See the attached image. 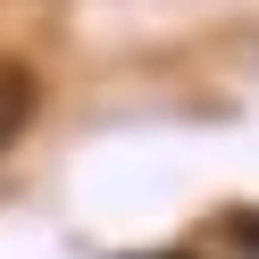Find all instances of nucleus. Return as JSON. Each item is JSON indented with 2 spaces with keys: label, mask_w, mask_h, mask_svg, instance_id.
Wrapping results in <instances>:
<instances>
[{
  "label": "nucleus",
  "mask_w": 259,
  "mask_h": 259,
  "mask_svg": "<svg viewBox=\"0 0 259 259\" xmlns=\"http://www.w3.org/2000/svg\"><path fill=\"white\" fill-rule=\"evenodd\" d=\"M234 242H242V251L259 259V209H242V218H234Z\"/></svg>",
  "instance_id": "obj_2"
},
{
  "label": "nucleus",
  "mask_w": 259,
  "mask_h": 259,
  "mask_svg": "<svg viewBox=\"0 0 259 259\" xmlns=\"http://www.w3.org/2000/svg\"><path fill=\"white\" fill-rule=\"evenodd\" d=\"M142 259H192V251H142Z\"/></svg>",
  "instance_id": "obj_3"
},
{
  "label": "nucleus",
  "mask_w": 259,
  "mask_h": 259,
  "mask_svg": "<svg viewBox=\"0 0 259 259\" xmlns=\"http://www.w3.org/2000/svg\"><path fill=\"white\" fill-rule=\"evenodd\" d=\"M34 125V67L25 59H0V151Z\"/></svg>",
  "instance_id": "obj_1"
}]
</instances>
